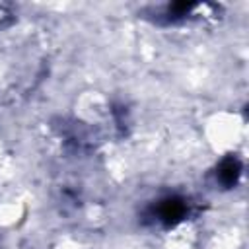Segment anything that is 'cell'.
<instances>
[{
	"label": "cell",
	"mask_w": 249,
	"mask_h": 249,
	"mask_svg": "<svg viewBox=\"0 0 249 249\" xmlns=\"http://www.w3.org/2000/svg\"><path fill=\"white\" fill-rule=\"evenodd\" d=\"M185 214H187V202L179 196H167V198L160 200L152 212V216L163 226H173V224L181 222L185 218Z\"/></svg>",
	"instance_id": "cell-1"
},
{
	"label": "cell",
	"mask_w": 249,
	"mask_h": 249,
	"mask_svg": "<svg viewBox=\"0 0 249 249\" xmlns=\"http://www.w3.org/2000/svg\"><path fill=\"white\" fill-rule=\"evenodd\" d=\"M239 173H241V165H239V161H237L235 158H226V160H222V163L218 165V171H216L218 181H220L222 185H226V187H231V185L237 181Z\"/></svg>",
	"instance_id": "cell-2"
}]
</instances>
